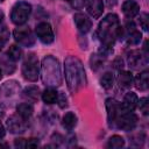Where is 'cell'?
<instances>
[{"label":"cell","instance_id":"35","mask_svg":"<svg viewBox=\"0 0 149 149\" xmlns=\"http://www.w3.org/2000/svg\"><path fill=\"white\" fill-rule=\"evenodd\" d=\"M122 65H123V62H122V59H121L120 57H118V58L114 61V66H115L116 69H119V70H120V69L122 68Z\"/></svg>","mask_w":149,"mask_h":149},{"label":"cell","instance_id":"17","mask_svg":"<svg viewBox=\"0 0 149 149\" xmlns=\"http://www.w3.org/2000/svg\"><path fill=\"white\" fill-rule=\"evenodd\" d=\"M137 102H139V98H137L136 93L130 91L125 94L123 101L121 102V105L127 111H135V108L137 107Z\"/></svg>","mask_w":149,"mask_h":149},{"label":"cell","instance_id":"26","mask_svg":"<svg viewBox=\"0 0 149 149\" xmlns=\"http://www.w3.org/2000/svg\"><path fill=\"white\" fill-rule=\"evenodd\" d=\"M6 55H7L13 62H16V61L21 59V57H22V49H21L19 45L13 44V45H10V47L8 48Z\"/></svg>","mask_w":149,"mask_h":149},{"label":"cell","instance_id":"18","mask_svg":"<svg viewBox=\"0 0 149 149\" xmlns=\"http://www.w3.org/2000/svg\"><path fill=\"white\" fill-rule=\"evenodd\" d=\"M122 38H125L126 43L128 45H136L141 42L142 40V34L141 31H139L136 28L133 29V30H129V31H126V33H122L121 35Z\"/></svg>","mask_w":149,"mask_h":149},{"label":"cell","instance_id":"37","mask_svg":"<svg viewBox=\"0 0 149 149\" xmlns=\"http://www.w3.org/2000/svg\"><path fill=\"white\" fill-rule=\"evenodd\" d=\"M5 135H6V129H5V126L0 121V140H2L5 137Z\"/></svg>","mask_w":149,"mask_h":149},{"label":"cell","instance_id":"3","mask_svg":"<svg viewBox=\"0 0 149 149\" xmlns=\"http://www.w3.org/2000/svg\"><path fill=\"white\" fill-rule=\"evenodd\" d=\"M40 74L42 83L47 87H58L62 84V70L61 64L56 57L52 55L44 56L41 62Z\"/></svg>","mask_w":149,"mask_h":149},{"label":"cell","instance_id":"32","mask_svg":"<svg viewBox=\"0 0 149 149\" xmlns=\"http://www.w3.org/2000/svg\"><path fill=\"white\" fill-rule=\"evenodd\" d=\"M64 1H66L74 9H80L86 2V0H64Z\"/></svg>","mask_w":149,"mask_h":149},{"label":"cell","instance_id":"13","mask_svg":"<svg viewBox=\"0 0 149 149\" xmlns=\"http://www.w3.org/2000/svg\"><path fill=\"white\" fill-rule=\"evenodd\" d=\"M86 10L93 19H99L104 12L102 0H86Z\"/></svg>","mask_w":149,"mask_h":149},{"label":"cell","instance_id":"10","mask_svg":"<svg viewBox=\"0 0 149 149\" xmlns=\"http://www.w3.org/2000/svg\"><path fill=\"white\" fill-rule=\"evenodd\" d=\"M105 106H106V111H107V122H108V126L111 128H114L115 120L119 116V114L121 113L123 107H122L121 102H119L114 98H107L106 101H105Z\"/></svg>","mask_w":149,"mask_h":149},{"label":"cell","instance_id":"29","mask_svg":"<svg viewBox=\"0 0 149 149\" xmlns=\"http://www.w3.org/2000/svg\"><path fill=\"white\" fill-rule=\"evenodd\" d=\"M137 106H139V108H140V111L142 112L143 115H148V113H149V104H148V98L147 97H143V98L139 99Z\"/></svg>","mask_w":149,"mask_h":149},{"label":"cell","instance_id":"36","mask_svg":"<svg viewBox=\"0 0 149 149\" xmlns=\"http://www.w3.org/2000/svg\"><path fill=\"white\" fill-rule=\"evenodd\" d=\"M5 21H3V14H2V12H0V33L2 31V30H5Z\"/></svg>","mask_w":149,"mask_h":149},{"label":"cell","instance_id":"2","mask_svg":"<svg viewBox=\"0 0 149 149\" xmlns=\"http://www.w3.org/2000/svg\"><path fill=\"white\" fill-rule=\"evenodd\" d=\"M64 74L68 88L71 93H77L86 85V72L81 61L76 56H68L64 61Z\"/></svg>","mask_w":149,"mask_h":149},{"label":"cell","instance_id":"12","mask_svg":"<svg viewBox=\"0 0 149 149\" xmlns=\"http://www.w3.org/2000/svg\"><path fill=\"white\" fill-rule=\"evenodd\" d=\"M73 21H74V24L77 27V29L81 33V34H86L91 30L92 28V21L88 19L87 15H85L84 13H76L73 15Z\"/></svg>","mask_w":149,"mask_h":149},{"label":"cell","instance_id":"4","mask_svg":"<svg viewBox=\"0 0 149 149\" xmlns=\"http://www.w3.org/2000/svg\"><path fill=\"white\" fill-rule=\"evenodd\" d=\"M31 14V5L27 1H17L10 10V20L16 26L24 24Z\"/></svg>","mask_w":149,"mask_h":149},{"label":"cell","instance_id":"41","mask_svg":"<svg viewBox=\"0 0 149 149\" xmlns=\"http://www.w3.org/2000/svg\"><path fill=\"white\" fill-rule=\"evenodd\" d=\"M2 1H3V0H0V2H2Z\"/></svg>","mask_w":149,"mask_h":149},{"label":"cell","instance_id":"15","mask_svg":"<svg viewBox=\"0 0 149 149\" xmlns=\"http://www.w3.org/2000/svg\"><path fill=\"white\" fill-rule=\"evenodd\" d=\"M133 84L135 85V87L140 91H146L148 90L149 86V72L148 70H143L141 71L134 79H133Z\"/></svg>","mask_w":149,"mask_h":149},{"label":"cell","instance_id":"20","mask_svg":"<svg viewBox=\"0 0 149 149\" xmlns=\"http://www.w3.org/2000/svg\"><path fill=\"white\" fill-rule=\"evenodd\" d=\"M77 125V116L73 112H66L62 118V126L66 130H72Z\"/></svg>","mask_w":149,"mask_h":149},{"label":"cell","instance_id":"8","mask_svg":"<svg viewBox=\"0 0 149 149\" xmlns=\"http://www.w3.org/2000/svg\"><path fill=\"white\" fill-rule=\"evenodd\" d=\"M127 64L133 70H140L148 65V54L143 50H130L127 54Z\"/></svg>","mask_w":149,"mask_h":149},{"label":"cell","instance_id":"23","mask_svg":"<svg viewBox=\"0 0 149 149\" xmlns=\"http://www.w3.org/2000/svg\"><path fill=\"white\" fill-rule=\"evenodd\" d=\"M15 62H13L7 55L0 57V69L2 70V72H6V73H12L15 69V65H14Z\"/></svg>","mask_w":149,"mask_h":149},{"label":"cell","instance_id":"9","mask_svg":"<svg viewBox=\"0 0 149 149\" xmlns=\"http://www.w3.org/2000/svg\"><path fill=\"white\" fill-rule=\"evenodd\" d=\"M35 35L43 44H51L55 40V34H54L52 27L47 21H42L36 24Z\"/></svg>","mask_w":149,"mask_h":149},{"label":"cell","instance_id":"14","mask_svg":"<svg viewBox=\"0 0 149 149\" xmlns=\"http://www.w3.org/2000/svg\"><path fill=\"white\" fill-rule=\"evenodd\" d=\"M122 13L127 19H133L140 13V5L135 0H126L122 3Z\"/></svg>","mask_w":149,"mask_h":149},{"label":"cell","instance_id":"24","mask_svg":"<svg viewBox=\"0 0 149 149\" xmlns=\"http://www.w3.org/2000/svg\"><path fill=\"white\" fill-rule=\"evenodd\" d=\"M113 84H114V76L112 72H105L100 77V85L102 88L109 90L113 87Z\"/></svg>","mask_w":149,"mask_h":149},{"label":"cell","instance_id":"38","mask_svg":"<svg viewBox=\"0 0 149 149\" xmlns=\"http://www.w3.org/2000/svg\"><path fill=\"white\" fill-rule=\"evenodd\" d=\"M6 42H7V37H5V36H0V50L5 47Z\"/></svg>","mask_w":149,"mask_h":149},{"label":"cell","instance_id":"1","mask_svg":"<svg viewBox=\"0 0 149 149\" xmlns=\"http://www.w3.org/2000/svg\"><path fill=\"white\" fill-rule=\"evenodd\" d=\"M122 26L120 24L119 16L114 13L107 14L98 24L95 35L100 41L101 47L112 48L118 38H121Z\"/></svg>","mask_w":149,"mask_h":149},{"label":"cell","instance_id":"21","mask_svg":"<svg viewBox=\"0 0 149 149\" xmlns=\"http://www.w3.org/2000/svg\"><path fill=\"white\" fill-rule=\"evenodd\" d=\"M57 97H58V92L55 90V87H47L41 94L43 102L48 105L55 104L57 101Z\"/></svg>","mask_w":149,"mask_h":149},{"label":"cell","instance_id":"34","mask_svg":"<svg viewBox=\"0 0 149 149\" xmlns=\"http://www.w3.org/2000/svg\"><path fill=\"white\" fill-rule=\"evenodd\" d=\"M14 146L16 148H26V139H16L14 141Z\"/></svg>","mask_w":149,"mask_h":149},{"label":"cell","instance_id":"31","mask_svg":"<svg viewBox=\"0 0 149 149\" xmlns=\"http://www.w3.org/2000/svg\"><path fill=\"white\" fill-rule=\"evenodd\" d=\"M56 102L58 104V106L61 108H65L68 106V98H66V95H65L64 92H59L58 93V97H57V101Z\"/></svg>","mask_w":149,"mask_h":149},{"label":"cell","instance_id":"30","mask_svg":"<svg viewBox=\"0 0 149 149\" xmlns=\"http://www.w3.org/2000/svg\"><path fill=\"white\" fill-rule=\"evenodd\" d=\"M148 20H149V17H148V14L147 13H141L140 14V17H139V23H140V26H141V28L144 30V31H148Z\"/></svg>","mask_w":149,"mask_h":149},{"label":"cell","instance_id":"27","mask_svg":"<svg viewBox=\"0 0 149 149\" xmlns=\"http://www.w3.org/2000/svg\"><path fill=\"white\" fill-rule=\"evenodd\" d=\"M106 57H104L102 55H100L99 52L98 54H92L91 55V58H90V64H91V68L92 70L97 71L98 69H100L104 64V61H105Z\"/></svg>","mask_w":149,"mask_h":149},{"label":"cell","instance_id":"11","mask_svg":"<svg viewBox=\"0 0 149 149\" xmlns=\"http://www.w3.org/2000/svg\"><path fill=\"white\" fill-rule=\"evenodd\" d=\"M6 126L12 134H22V133H24V130L27 128V121L24 119H22L20 115L15 114V115H10L8 118Z\"/></svg>","mask_w":149,"mask_h":149},{"label":"cell","instance_id":"6","mask_svg":"<svg viewBox=\"0 0 149 149\" xmlns=\"http://www.w3.org/2000/svg\"><path fill=\"white\" fill-rule=\"evenodd\" d=\"M136 123H137V115L134 113V111H127L122 108L121 113L115 120L114 128H119L125 132H130L136 127Z\"/></svg>","mask_w":149,"mask_h":149},{"label":"cell","instance_id":"39","mask_svg":"<svg viewBox=\"0 0 149 149\" xmlns=\"http://www.w3.org/2000/svg\"><path fill=\"white\" fill-rule=\"evenodd\" d=\"M5 112H6V106L3 104H0V118L5 115Z\"/></svg>","mask_w":149,"mask_h":149},{"label":"cell","instance_id":"5","mask_svg":"<svg viewBox=\"0 0 149 149\" xmlns=\"http://www.w3.org/2000/svg\"><path fill=\"white\" fill-rule=\"evenodd\" d=\"M22 76L26 80L28 81H36L38 76H40V65H38V58L34 55L30 54L27 56L22 64Z\"/></svg>","mask_w":149,"mask_h":149},{"label":"cell","instance_id":"7","mask_svg":"<svg viewBox=\"0 0 149 149\" xmlns=\"http://www.w3.org/2000/svg\"><path fill=\"white\" fill-rule=\"evenodd\" d=\"M14 40L22 47L30 48L35 44L36 37L29 27H17L13 30Z\"/></svg>","mask_w":149,"mask_h":149},{"label":"cell","instance_id":"40","mask_svg":"<svg viewBox=\"0 0 149 149\" xmlns=\"http://www.w3.org/2000/svg\"><path fill=\"white\" fill-rule=\"evenodd\" d=\"M1 78H2V70L0 69V79H1Z\"/></svg>","mask_w":149,"mask_h":149},{"label":"cell","instance_id":"16","mask_svg":"<svg viewBox=\"0 0 149 149\" xmlns=\"http://www.w3.org/2000/svg\"><path fill=\"white\" fill-rule=\"evenodd\" d=\"M133 74L130 71H126V70H119V73H118V77H116V80H118V84L120 85V87H123V88H128L133 85Z\"/></svg>","mask_w":149,"mask_h":149},{"label":"cell","instance_id":"22","mask_svg":"<svg viewBox=\"0 0 149 149\" xmlns=\"http://www.w3.org/2000/svg\"><path fill=\"white\" fill-rule=\"evenodd\" d=\"M22 93H23V97L29 101H37L40 98V88L35 85L27 86Z\"/></svg>","mask_w":149,"mask_h":149},{"label":"cell","instance_id":"25","mask_svg":"<svg viewBox=\"0 0 149 149\" xmlns=\"http://www.w3.org/2000/svg\"><path fill=\"white\" fill-rule=\"evenodd\" d=\"M123 146H125V139L120 135H112L108 139L107 147L111 149H119V148H122Z\"/></svg>","mask_w":149,"mask_h":149},{"label":"cell","instance_id":"28","mask_svg":"<svg viewBox=\"0 0 149 149\" xmlns=\"http://www.w3.org/2000/svg\"><path fill=\"white\" fill-rule=\"evenodd\" d=\"M19 88H20L19 84H17L16 81H14V80L7 81V83H5V85H3V91H5L6 95H12V94L16 93Z\"/></svg>","mask_w":149,"mask_h":149},{"label":"cell","instance_id":"19","mask_svg":"<svg viewBox=\"0 0 149 149\" xmlns=\"http://www.w3.org/2000/svg\"><path fill=\"white\" fill-rule=\"evenodd\" d=\"M33 112H34V107L29 102H22L16 107V114L20 115L26 121L30 119V116L33 115Z\"/></svg>","mask_w":149,"mask_h":149},{"label":"cell","instance_id":"33","mask_svg":"<svg viewBox=\"0 0 149 149\" xmlns=\"http://www.w3.org/2000/svg\"><path fill=\"white\" fill-rule=\"evenodd\" d=\"M38 146H40L38 139L31 137V139L26 140V148H36V147H38Z\"/></svg>","mask_w":149,"mask_h":149}]
</instances>
